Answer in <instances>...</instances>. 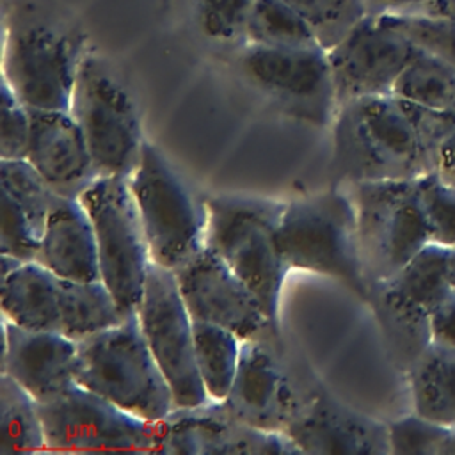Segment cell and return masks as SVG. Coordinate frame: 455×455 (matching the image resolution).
Listing matches in <instances>:
<instances>
[{
    "label": "cell",
    "instance_id": "cell-1",
    "mask_svg": "<svg viewBox=\"0 0 455 455\" xmlns=\"http://www.w3.org/2000/svg\"><path fill=\"white\" fill-rule=\"evenodd\" d=\"M453 128L450 112L396 94L354 100L334 116L332 172L350 185L421 178L435 171L439 148Z\"/></svg>",
    "mask_w": 455,
    "mask_h": 455
},
{
    "label": "cell",
    "instance_id": "cell-2",
    "mask_svg": "<svg viewBox=\"0 0 455 455\" xmlns=\"http://www.w3.org/2000/svg\"><path fill=\"white\" fill-rule=\"evenodd\" d=\"M4 76L32 110L69 112L85 52L82 28L39 0H12L5 16Z\"/></svg>",
    "mask_w": 455,
    "mask_h": 455
},
{
    "label": "cell",
    "instance_id": "cell-3",
    "mask_svg": "<svg viewBox=\"0 0 455 455\" xmlns=\"http://www.w3.org/2000/svg\"><path fill=\"white\" fill-rule=\"evenodd\" d=\"M208 210L206 245L258 295L274 332L281 338V291L290 272L279 247V222L286 203L268 197L215 196Z\"/></svg>",
    "mask_w": 455,
    "mask_h": 455
},
{
    "label": "cell",
    "instance_id": "cell-4",
    "mask_svg": "<svg viewBox=\"0 0 455 455\" xmlns=\"http://www.w3.org/2000/svg\"><path fill=\"white\" fill-rule=\"evenodd\" d=\"M75 379L149 421L164 419L176 407L171 386L144 338L137 309L119 323L76 341Z\"/></svg>",
    "mask_w": 455,
    "mask_h": 455
},
{
    "label": "cell",
    "instance_id": "cell-5",
    "mask_svg": "<svg viewBox=\"0 0 455 455\" xmlns=\"http://www.w3.org/2000/svg\"><path fill=\"white\" fill-rule=\"evenodd\" d=\"M277 236L290 270L329 275L366 300L352 194L334 188L288 201Z\"/></svg>",
    "mask_w": 455,
    "mask_h": 455
},
{
    "label": "cell",
    "instance_id": "cell-6",
    "mask_svg": "<svg viewBox=\"0 0 455 455\" xmlns=\"http://www.w3.org/2000/svg\"><path fill=\"white\" fill-rule=\"evenodd\" d=\"M151 261L176 270L206 245L208 210L162 151L144 140L130 176Z\"/></svg>",
    "mask_w": 455,
    "mask_h": 455
},
{
    "label": "cell",
    "instance_id": "cell-7",
    "mask_svg": "<svg viewBox=\"0 0 455 455\" xmlns=\"http://www.w3.org/2000/svg\"><path fill=\"white\" fill-rule=\"evenodd\" d=\"M69 112L89 144L100 174L130 178L144 144L140 114L130 89L103 57H84Z\"/></svg>",
    "mask_w": 455,
    "mask_h": 455
},
{
    "label": "cell",
    "instance_id": "cell-8",
    "mask_svg": "<svg viewBox=\"0 0 455 455\" xmlns=\"http://www.w3.org/2000/svg\"><path fill=\"white\" fill-rule=\"evenodd\" d=\"M359 252L368 286L393 277L430 242L416 180L352 183Z\"/></svg>",
    "mask_w": 455,
    "mask_h": 455
},
{
    "label": "cell",
    "instance_id": "cell-9",
    "mask_svg": "<svg viewBox=\"0 0 455 455\" xmlns=\"http://www.w3.org/2000/svg\"><path fill=\"white\" fill-rule=\"evenodd\" d=\"M80 201L94 226L101 281L126 313L135 311L144 293L151 254L130 178L100 176Z\"/></svg>",
    "mask_w": 455,
    "mask_h": 455
},
{
    "label": "cell",
    "instance_id": "cell-10",
    "mask_svg": "<svg viewBox=\"0 0 455 455\" xmlns=\"http://www.w3.org/2000/svg\"><path fill=\"white\" fill-rule=\"evenodd\" d=\"M235 62L243 80L288 117L325 126L338 112L327 50L320 44L274 48L243 43Z\"/></svg>",
    "mask_w": 455,
    "mask_h": 455
},
{
    "label": "cell",
    "instance_id": "cell-11",
    "mask_svg": "<svg viewBox=\"0 0 455 455\" xmlns=\"http://www.w3.org/2000/svg\"><path fill=\"white\" fill-rule=\"evenodd\" d=\"M137 315L144 338L171 386L176 407L208 402L196 363L192 316L183 302L174 270L155 261L149 263Z\"/></svg>",
    "mask_w": 455,
    "mask_h": 455
},
{
    "label": "cell",
    "instance_id": "cell-12",
    "mask_svg": "<svg viewBox=\"0 0 455 455\" xmlns=\"http://www.w3.org/2000/svg\"><path fill=\"white\" fill-rule=\"evenodd\" d=\"M39 409L46 450L151 451L156 434V421L128 412L78 382Z\"/></svg>",
    "mask_w": 455,
    "mask_h": 455
},
{
    "label": "cell",
    "instance_id": "cell-13",
    "mask_svg": "<svg viewBox=\"0 0 455 455\" xmlns=\"http://www.w3.org/2000/svg\"><path fill=\"white\" fill-rule=\"evenodd\" d=\"M151 453L171 455H295L300 448L286 432L252 427L236 418L222 402L174 407L156 421Z\"/></svg>",
    "mask_w": 455,
    "mask_h": 455
},
{
    "label": "cell",
    "instance_id": "cell-14",
    "mask_svg": "<svg viewBox=\"0 0 455 455\" xmlns=\"http://www.w3.org/2000/svg\"><path fill=\"white\" fill-rule=\"evenodd\" d=\"M192 320L222 325L245 339L281 345L254 290L208 245L174 270Z\"/></svg>",
    "mask_w": 455,
    "mask_h": 455
},
{
    "label": "cell",
    "instance_id": "cell-15",
    "mask_svg": "<svg viewBox=\"0 0 455 455\" xmlns=\"http://www.w3.org/2000/svg\"><path fill=\"white\" fill-rule=\"evenodd\" d=\"M416 52L418 48L380 16L363 18L327 50L338 108L359 98L393 94Z\"/></svg>",
    "mask_w": 455,
    "mask_h": 455
},
{
    "label": "cell",
    "instance_id": "cell-16",
    "mask_svg": "<svg viewBox=\"0 0 455 455\" xmlns=\"http://www.w3.org/2000/svg\"><path fill=\"white\" fill-rule=\"evenodd\" d=\"M306 393L286 368L281 345L245 339L236 377L222 403L252 427L284 432L300 411Z\"/></svg>",
    "mask_w": 455,
    "mask_h": 455
},
{
    "label": "cell",
    "instance_id": "cell-17",
    "mask_svg": "<svg viewBox=\"0 0 455 455\" xmlns=\"http://www.w3.org/2000/svg\"><path fill=\"white\" fill-rule=\"evenodd\" d=\"M284 432L302 453H391L387 423L355 411L322 386L307 387L300 411Z\"/></svg>",
    "mask_w": 455,
    "mask_h": 455
},
{
    "label": "cell",
    "instance_id": "cell-18",
    "mask_svg": "<svg viewBox=\"0 0 455 455\" xmlns=\"http://www.w3.org/2000/svg\"><path fill=\"white\" fill-rule=\"evenodd\" d=\"M2 373L14 379L39 403L55 400L75 379L76 341L55 331H37L2 316Z\"/></svg>",
    "mask_w": 455,
    "mask_h": 455
},
{
    "label": "cell",
    "instance_id": "cell-19",
    "mask_svg": "<svg viewBox=\"0 0 455 455\" xmlns=\"http://www.w3.org/2000/svg\"><path fill=\"white\" fill-rule=\"evenodd\" d=\"M32 132L27 160L60 196L80 197L101 174L89 144L64 110H32Z\"/></svg>",
    "mask_w": 455,
    "mask_h": 455
},
{
    "label": "cell",
    "instance_id": "cell-20",
    "mask_svg": "<svg viewBox=\"0 0 455 455\" xmlns=\"http://www.w3.org/2000/svg\"><path fill=\"white\" fill-rule=\"evenodd\" d=\"M0 252L36 261L57 192L25 160H2Z\"/></svg>",
    "mask_w": 455,
    "mask_h": 455
},
{
    "label": "cell",
    "instance_id": "cell-21",
    "mask_svg": "<svg viewBox=\"0 0 455 455\" xmlns=\"http://www.w3.org/2000/svg\"><path fill=\"white\" fill-rule=\"evenodd\" d=\"M75 306V281L37 261H25L2 281V316L37 331L66 334Z\"/></svg>",
    "mask_w": 455,
    "mask_h": 455
},
{
    "label": "cell",
    "instance_id": "cell-22",
    "mask_svg": "<svg viewBox=\"0 0 455 455\" xmlns=\"http://www.w3.org/2000/svg\"><path fill=\"white\" fill-rule=\"evenodd\" d=\"M36 261L64 279H101L94 226L80 197L55 196Z\"/></svg>",
    "mask_w": 455,
    "mask_h": 455
},
{
    "label": "cell",
    "instance_id": "cell-23",
    "mask_svg": "<svg viewBox=\"0 0 455 455\" xmlns=\"http://www.w3.org/2000/svg\"><path fill=\"white\" fill-rule=\"evenodd\" d=\"M366 302L377 320L387 359L396 371L407 375L434 343L430 311L386 281L368 286Z\"/></svg>",
    "mask_w": 455,
    "mask_h": 455
},
{
    "label": "cell",
    "instance_id": "cell-24",
    "mask_svg": "<svg viewBox=\"0 0 455 455\" xmlns=\"http://www.w3.org/2000/svg\"><path fill=\"white\" fill-rule=\"evenodd\" d=\"M409 379L412 411L455 427V347L432 343L416 361Z\"/></svg>",
    "mask_w": 455,
    "mask_h": 455
},
{
    "label": "cell",
    "instance_id": "cell-25",
    "mask_svg": "<svg viewBox=\"0 0 455 455\" xmlns=\"http://www.w3.org/2000/svg\"><path fill=\"white\" fill-rule=\"evenodd\" d=\"M196 363L210 400L222 402L236 377L243 339L233 331L203 320H192Z\"/></svg>",
    "mask_w": 455,
    "mask_h": 455
},
{
    "label": "cell",
    "instance_id": "cell-26",
    "mask_svg": "<svg viewBox=\"0 0 455 455\" xmlns=\"http://www.w3.org/2000/svg\"><path fill=\"white\" fill-rule=\"evenodd\" d=\"M46 450L39 402L14 379L0 377V453Z\"/></svg>",
    "mask_w": 455,
    "mask_h": 455
},
{
    "label": "cell",
    "instance_id": "cell-27",
    "mask_svg": "<svg viewBox=\"0 0 455 455\" xmlns=\"http://www.w3.org/2000/svg\"><path fill=\"white\" fill-rule=\"evenodd\" d=\"M448 256L450 247L428 242L386 283L432 311L453 291L448 277Z\"/></svg>",
    "mask_w": 455,
    "mask_h": 455
},
{
    "label": "cell",
    "instance_id": "cell-28",
    "mask_svg": "<svg viewBox=\"0 0 455 455\" xmlns=\"http://www.w3.org/2000/svg\"><path fill=\"white\" fill-rule=\"evenodd\" d=\"M243 43L274 48L318 44L306 20L286 0H254Z\"/></svg>",
    "mask_w": 455,
    "mask_h": 455
},
{
    "label": "cell",
    "instance_id": "cell-29",
    "mask_svg": "<svg viewBox=\"0 0 455 455\" xmlns=\"http://www.w3.org/2000/svg\"><path fill=\"white\" fill-rule=\"evenodd\" d=\"M393 94L428 108L448 112L455 96V68L418 50L396 80Z\"/></svg>",
    "mask_w": 455,
    "mask_h": 455
},
{
    "label": "cell",
    "instance_id": "cell-30",
    "mask_svg": "<svg viewBox=\"0 0 455 455\" xmlns=\"http://www.w3.org/2000/svg\"><path fill=\"white\" fill-rule=\"evenodd\" d=\"M309 25L325 50L338 44L363 18L368 16L363 0H286Z\"/></svg>",
    "mask_w": 455,
    "mask_h": 455
},
{
    "label": "cell",
    "instance_id": "cell-31",
    "mask_svg": "<svg viewBox=\"0 0 455 455\" xmlns=\"http://www.w3.org/2000/svg\"><path fill=\"white\" fill-rule=\"evenodd\" d=\"M391 28L402 34L412 46L427 52L455 68V20L427 12L384 14Z\"/></svg>",
    "mask_w": 455,
    "mask_h": 455
},
{
    "label": "cell",
    "instance_id": "cell-32",
    "mask_svg": "<svg viewBox=\"0 0 455 455\" xmlns=\"http://www.w3.org/2000/svg\"><path fill=\"white\" fill-rule=\"evenodd\" d=\"M430 242L455 247V185L435 171L418 178Z\"/></svg>",
    "mask_w": 455,
    "mask_h": 455
},
{
    "label": "cell",
    "instance_id": "cell-33",
    "mask_svg": "<svg viewBox=\"0 0 455 455\" xmlns=\"http://www.w3.org/2000/svg\"><path fill=\"white\" fill-rule=\"evenodd\" d=\"M254 0H196V21L204 37L215 43L245 39Z\"/></svg>",
    "mask_w": 455,
    "mask_h": 455
},
{
    "label": "cell",
    "instance_id": "cell-34",
    "mask_svg": "<svg viewBox=\"0 0 455 455\" xmlns=\"http://www.w3.org/2000/svg\"><path fill=\"white\" fill-rule=\"evenodd\" d=\"M391 453L441 455V448L451 432V427L432 421L418 412H411L387 423Z\"/></svg>",
    "mask_w": 455,
    "mask_h": 455
},
{
    "label": "cell",
    "instance_id": "cell-35",
    "mask_svg": "<svg viewBox=\"0 0 455 455\" xmlns=\"http://www.w3.org/2000/svg\"><path fill=\"white\" fill-rule=\"evenodd\" d=\"M32 132L30 108L2 80V116H0V158L25 160Z\"/></svg>",
    "mask_w": 455,
    "mask_h": 455
},
{
    "label": "cell",
    "instance_id": "cell-36",
    "mask_svg": "<svg viewBox=\"0 0 455 455\" xmlns=\"http://www.w3.org/2000/svg\"><path fill=\"white\" fill-rule=\"evenodd\" d=\"M432 336L435 343L455 347V291L430 311Z\"/></svg>",
    "mask_w": 455,
    "mask_h": 455
},
{
    "label": "cell",
    "instance_id": "cell-37",
    "mask_svg": "<svg viewBox=\"0 0 455 455\" xmlns=\"http://www.w3.org/2000/svg\"><path fill=\"white\" fill-rule=\"evenodd\" d=\"M368 14L384 16V14H407L416 12L432 4L434 0H363Z\"/></svg>",
    "mask_w": 455,
    "mask_h": 455
},
{
    "label": "cell",
    "instance_id": "cell-38",
    "mask_svg": "<svg viewBox=\"0 0 455 455\" xmlns=\"http://www.w3.org/2000/svg\"><path fill=\"white\" fill-rule=\"evenodd\" d=\"M435 172L455 185V128L448 133V137L443 140L439 148Z\"/></svg>",
    "mask_w": 455,
    "mask_h": 455
},
{
    "label": "cell",
    "instance_id": "cell-39",
    "mask_svg": "<svg viewBox=\"0 0 455 455\" xmlns=\"http://www.w3.org/2000/svg\"><path fill=\"white\" fill-rule=\"evenodd\" d=\"M416 12H427V14H437V16H446L455 20V0H434L427 7Z\"/></svg>",
    "mask_w": 455,
    "mask_h": 455
},
{
    "label": "cell",
    "instance_id": "cell-40",
    "mask_svg": "<svg viewBox=\"0 0 455 455\" xmlns=\"http://www.w3.org/2000/svg\"><path fill=\"white\" fill-rule=\"evenodd\" d=\"M25 261L12 256V254H4L2 252V281L7 279L11 274H14Z\"/></svg>",
    "mask_w": 455,
    "mask_h": 455
},
{
    "label": "cell",
    "instance_id": "cell-41",
    "mask_svg": "<svg viewBox=\"0 0 455 455\" xmlns=\"http://www.w3.org/2000/svg\"><path fill=\"white\" fill-rule=\"evenodd\" d=\"M441 455H455V427L451 428L450 435L446 437V441L441 448Z\"/></svg>",
    "mask_w": 455,
    "mask_h": 455
},
{
    "label": "cell",
    "instance_id": "cell-42",
    "mask_svg": "<svg viewBox=\"0 0 455 455\" xmlns=\"http://www.w3.org/2000/svg\"><path fill=\"white\" fill-rule=\"evenodd\" d=\"M448 277L451 290L455 291V247H450V256H448Z\"/></svg>",
    "mask_w": 455,
    "mask_h": 455
},
{
    "label": "cell",
    "instance_id": "cell-43",
    "mask_svg": "<svg viewBox=\"0 0 455 455\" xmlns=\"http://www.w3.org/2000/svg\"><path fill=\"white\" fill-rule=\"evenodd\" d=\"M448 112L455 117V96H453V101H451V105H450V108H448Z\"/></svg>",
    "mask_w": 455,
    "mask_h": 455
}]
</instances>
